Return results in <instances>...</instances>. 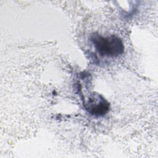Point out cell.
I'll list each match as a JSON object with an SVG mask.
<instances>
[{
    "label": "cell",
    "mask_w": 158,
    "mask_h": 158,
    "mask_svg": "<svg viewBox=\"0 0 158 158\" xmlns=\"http://www.w3.org/2000/svg\"><path fill=\"white\" fill-rule=\"evenodd\" d=\"M94 46L101 56L117 57L124 51L122 41L117 36L112 35L103 37L94 35L91 38Z\"/></svg>",
    "instance_id": "6da1fadb"
},
{
    "label": "cell",
    "mask_w": 158,
    "mask_h": 158,
    "mask_svg": "<svg viewBox=\"0 0 158 158\" xmlns=\"http://www.w3.org/2000/svg\"><path fill=\"white\" fill-rule=\"evenodd\" d=\"M85 107L91 115L102 116L108 112L109 104L102 96L94 94L89 98Z\"/></svg>",
    "instance_id": "7a4b0ae2"
}]
</instances>
